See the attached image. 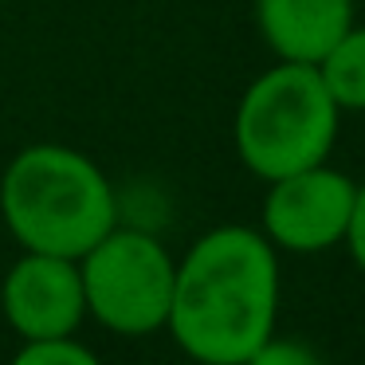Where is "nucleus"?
Wrapping results in <instances>:
<instances>
[{"label": "nucleus", "mask_w": 365, "mask_h": 365, "mask_svg": "<svg viewBox=\"0 0 365 365\" xmlns=\"http://www.w3.org/2000/svg\"><path fill=\"white\" fill-rule=\"evenodd\" d=\"M279 252L263 232L220 224L177 259L165 330L197 365H244L275 334Z\"/></svg>", "instance_id": "nucleus-1"}, {"label": "nucleus", "mask_w": 365, "mask_h": 365, "mask_svg": "<svg viewBox=\"0 0 365 365\" xmlns=\"http://www.w3.org/2000/svg\"><path fill=\"white\" fill-rule=\"evenodd\" d=\"M0 216L24 252L79 259L118 224V200L87 153L40 142L0 177Z\"/></svg>", "instance_id": "nucleus-2"}, {"label": "nucleus", "mask_w": 365, "mask_h": 365, "mask_svg": "<svg viewBox=\"0 0 365 365\" xmlns=\"http://www.w3.org/2000/svg\"><path fill=\"white\" fill-rule=\"evenodd\" d=\"M341 110L330 98L318 67L283 63L255 75L232 122L236 153L247 173L279 181L287 173L322 165L338 138Z\"/></svg>", "instance_id": "nucleus-3"}, {"label": "nucleus", "mask_w": 365, "mask_h": 365, "mask_svg": "<svg viewBox=\"0 0 365 365\" xmlns=\"http://www.w3.org/2000/svg\"><path fill=\"white\" fill-rule=\"evenodd\" d=\"M87 314L118 338L165 330L177 259L158 236L114 224L87 255H79Z\"/></svg>", "instance_id": "nucleus-4"}, {"label": "nucleus", "mask_w": 365, "mask_h": 365, "mask_svg": "<svg viewBox=\"0 0 365 365\" xmlns=\"http://www.w3.org/2000/svg\"><path fill=\"white\" fill-rule=\"evenodd\" d=\"M354 200H357V181L322 161V165L267 181L259 232L275 244V252H294V255L326 252L334 244H346Z\"/></svg>", "instance_id": "nucleus-5"}, {"label": "nucleus", "mask_w": 365, "mask_h": 365, "mask_svg": "<svg viewBox=\"0 0 365 365\" xmlns=\"http://www.w3.org/2000/svg\"><path fill=\"white\" fill-rule=\"evenodd\" d=\"M0 310L24 341L71 338L87 318L79 259L24 252V259H16L4 275Z\"/></svg>", "instance_id": "nucleus-6"}, {"label": "nucleus", "mask_w": 365, "mask_h": 365, "mask_svg": "<svg viewBox=\"0 0 365 365\" xmlns=\"http://www.w3.org/2000/svg\"><path fill=\"white\" fill-rule=\"evenodd\" d=\"M255 24L283 63H310L354 28V0H255Z\"/></svg>", "instance_id": "nucleus-7"}, {"label": "nucleus", "mask_w": 365, "mask_h": 365, "mask_svg": "<svg viewBox=\"0 0 365 365\" xmlns=\"http://www.w3.org/2000/svg\"><path fill=\"white\" fill-rule=\"evenodd\" d=\"M318 75L341 114H365V28H349L318 59Z\"/></svg>", "instance_id": "nucleus-8"}, {"label": "nucleus", "mask_w": 365, "mask_h": 365, "mask_svg": "<svg viewBox=\"0 0 365 365\" xmlns=\"http://www.w3.org/2000/svg\"><path fill=\"white\" fill-rule=\"evenodd\" d=\"M9 365H103L83 341L71 338H48V341H24L20 354Z\"/></svg>", "instance_id": "nucleus-9"}, {"label": "nucleus", "mask_w": 365, "mask_h": 365, "mask_svg": "<svg viewBox=\"0 0 365 365\" xmlns=\"http://www.w3.org/2000/svg\"><path fill=\"white\" fill-rule=\"evenodd\" d=\"M244 365H322V361H318V354L307 346V341H299V338H275V334H271V338L263 341V346L255 349Z\"/></svg>", "instance_id": "nucleus-10"}, {"label": "nucleus", "mask_w": 365, "mask_h": 365, "mask_svg": "<svg viewBox=\"0 0 365 365\" xmlns=\"http://www.w3.org/2000/svg\"><path fill=\"white\" fill-rule=\"evenodd\" d=\"M346 247L354 255V263L365 275V185H357V200H354V216H349V232H346Z\"/></svg>", "instance_id": "nucleus-11"}]
</instances>
